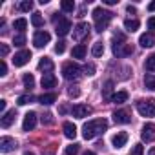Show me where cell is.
Masks as SVG:
<instances>
[{"mask_svg":"<svg viewBox=\"0 0 155 155\" xmlns=\"http://www.w3.org/2000/svg\"><path fill=\"white\" fill-rule=\"evenodd\" d=\"M91 53H93V57H101L104 53V44L102 42H95L93 48H91Z\"/></svg>","mask_w":155,"mask_h":155,"instance_id":"obj_30","label":"cell"},{"mask_svg":"<svg viewBox=\"0 0 155 155\" xmlns=\"http://www.w3.org/2000/svg\"><path fill=\"white\" fill-rule=\"evenodd\" d=\"M144 86H146L148 90H151V91H155V75H151V73H148V75L144 77Z\"/></svg>","mask_w":155,"mask_h":155,"instance_id":"obj_28","label":"cell"},{"mask_svg":"<svg viewBox=\"0 0 155 155\" xmlns=\"http://www.w3.org/2000/svg\"><path fill=\"white\" fill-rule=\"evenodd\" d=\"M13 44H15V46H24V44H26V35H24V33L15 35V37H13Z\"/></svg>","mask_w":155,"mask_h":155,"instance_id":"obj_34","label":"cell"},{"mask_svg":"<svg viewBox=\"0 0 155 155\" xmlns=\"http://www.w3.org/2000/svg\"><path fill=\"white\" fill-rule=\"evenodd\" d=\"M68 95H69V97H79V95H81V90H79V88H69V90H68Z\"/></svg>","mask_w":155,"mask_h":155,"instance_id":"obj_41","label":"cell"},{"mask_svg":"<svg viewBox=\"0 0 155 155\" xmlns=\"http://www.w3.org/2000/svg\"><path fill=\"white\" fill-rule=\"evenodd\" d=\"M126 142H128V133H126V131H119V133H115L113 139H111L113 148H122Z\"/></svg>","mask_w":155,"mask_h":155,"instance_id":"obj_17","label":"cell"},{"mask_svg":"<svg viewBox=\"0 0 155 155\" xmlns=\"http://www.w3.org/2000/svg\"><path fill=\"white\" fill-rule=\"evenodd\" d=\"M133 53V48L126 42L122 33H115L113 37V55L115 57H128Z\"/></svg>","mask_w":155,"mask_h":155,"instance_id":"obj_3","label":"cell"},{"mask_svg":"<svg viewBox=\"0 0 155 155\" xmlns=\"http://www.w3.org/2000/svg\"><path fill=\"white\" fill-rule=\"evenodd\" d=\"M22 82H24V86H26L28 90H31V88H35V77H33L31 73H26V75L22 77Z\"/></svg>","mask_w":155,"mask_h":155,"instance_id":"obj_27","label":"cell"},{"mask_svg":"<svg viewBox=\"0 0 155 155\" xmlns=\"http://www.w3.org/2000/svg\"><path fill=\"white\" fill-rule=\"evenodd\" d=\"M31 101H33V97H31V95H20L17 102H18L20 106H26V104H29Z\"/></svg>","mask_w":155,"mask_h":155,"instance_id":"obj_36","label":"cell"},{"mask_svg":"<svg viewBox=\"0 0 155 155\" xmlns=\"http://www.w3.org/2000/svg\"><path fill=\"white\" fill-rule=\"evenodd\" d=\"M4 75H8V64L4 60H0V77H4Z\"/></svg>","mask_w":155,"mask_h":155,"instance_id":"obj_40","label":"cell"},{"mask_svg":"<svg viewBox=\"0 0 155 155\" xmlns=\"http://www.w3.org/2000/svg\"><path fill=\"white\" fill-rule=\"evenodd\" d=\"M82 155H95V151H84Z\"/></svg>","mask_w":155,"mask_h":155,"instance_id":"obj_48","label":"cell"},{"mask_svg":"<svg viewBox=\"0 0 155 155\" xmlns=\"http://www.w3.org/2000/svg\"><path fill=\"white\" fill-rule=\"evenodd\" d=\"M144 68H146L148 71H155V53H153V55H150V57L146 58Z\"/></svg>","mask_w":155,"mask_h":155,"instance_id":"obj_31","label":"cell"},{"mask_svg":"<svg viewBox=\"0 0 155 155\" xmlns=\"http://www.w3.org/2000/svg\"><path fill=\"white\" fill-rule=\"evenodd\" d=\"M113 120L117 124H128V122H131V117H130V113L126 110H119V111L113 113Z\"/></svg>","mask_w":155,"mask_h":155,"instance_id":"obj_16","label":"cell"},{"mask_svg":"<svg viewBox=\"0 0 155 155\" xmlns=\"http://www.w3.org/2000/svg\"><path fill=\"white\" fill-rule=\"evenodd\" d=\"M53 60L51 58H48V57H42L40 58V62H38V69L40 71H44V73H51L53 71Z\"/></svg>","mask_w":155,"mask_h":155,"instance_id":"obj_19","label":"cell"},{"mask_svg":"<svg viewBox=\"0 0 155 155\" xmlns=\"http://www.w3.org/2000/svg\"><path fill=\"white\" fill-rule=\"evenodd\" d=\"M24 155H35V153H31V151H26V153H24Z\"/></svg>","mask_w":155,"mask_h":155,"instance_id":"obj_50","label":"cell"},{"mask_svg":"<svg viewBox=\"0 0 155 155\" xmlns=\"http://www.w3.org/2000/svg\"><path fill=\"white\" fill-rule=\"evenodd\" d=\"M81 75H82V68L79 64L66 62L62 66V77H64L66 81H77V79H81Z\"/></svg>","mask_w":155,"mask_h":155,"instance_id":"obj_4","label":"cell"},{"mask_svg":"<svg viewBox=\"0 0 155 155\" xmlns=\"http://www.w3.org/2000/svg\"><path fill=\"white\" fill-rule=\"evenodd\" d=\"M31 24H33L35 28H40V26L44 24V18H42V15H40V13H33V17H31Z\"/></svg>","mask_w":155,"mask_h":155,"instance_id":"obj_32","label":"cell"},{"mask_svg":"<svg viewBox=\"0 0 155 155\" xmlns=\"http://www.w3.org/2000/svg\"><path fill=\"white\" fill-rule=\"evenodd\" d=\"M6 110V101H0V111Z\"/></svg>","mask_w":155,"mask_h":155,"instance_id":"obj_45","label":"cell"},{"mask_svg":"<svg viewBox=\"0 0 155 155\" xmlns=\"http://www.w3.org/2000/svg\"><path fill=\"white\" fill-rule=\"evenodd\" d=\"M140 137L144 142H153L155 140V124L148 122L142 126V131H140Z\"/></svg>","mask_w":155,"mask_h":155,"instance_id":"obj_9","label":"cell"},{"mask_svg":"<svg viewBox=\"0 0 155 155\" xmlns=\"http://www.w3.org/2000/svg\"><path fill=\"white\" fill-rule=\"evenodd\" d=\"M15 148H17L15 139H11V137H2V139H0V151H2V153L13 151Z\"/></svg>","mask_w":155,"mask_h":155,"instance_id":"obj_14","label":"cell"},{"mask_svg":"<svg viewBox=\"0 0 155 155\" xmlns=\"http://www.w3.org/2000/svg\"><path fill=\"white\" fill-rule=\"evenodd\" d=\"M142 153H144V146L142 144H135L131 148V151H130V155H142Z\"/></svg>","mask_w":155,"mask_h":155,"instance_id":"obj_37","label":"cell"},{"mask_svg":"<svg viewBox=\"0 0 155 155\" xmlns=\"http://www.w3.org/2000/svg\"><path fill=\"white\" fill-rule=\"evenodd\" d=\"M60 8H62L64 13H73L75 11V2H73V0H62Z\"/></svg>","mask_w":155,"mask_h":155,"instance_id":"obj_26","label":"cell"},{"mask_svg":"<svg viewBox=\"0 0 155 155\" xmlns=\"http://www.w3.org/2000/svg\"><path fill=\"white\" fill-rule=\"evenodd\" d=\"M35 126H37V113H35V111L26 113V115H24V122H22L24 131H31Z\"/></svg>","mask_w":155,"mask_h":155,"instance_id":"obj_12","label":"cell"},{"mask_svg":"<svg viewBox=\"0 0 155 155\" xmlns=\"http://www.w3.org/2000/svg\"><path fill=\"white\" fill-rule=\"evenodd\" d=\"M148 28H150V29H155V17L148 18Z\"/></svg>","mask_w":155,"mask_h":155,"instance_id":"obj_43","label":"cell"},{"mask_svg":"<svg viewBox=\"0 0 155 155\" xmlns=\"http://www.w3.org/2000/svg\"><path fill=\"white\" fill-rule=\"evenodd\" d=\"M148 9H150V11H155V2H151V4L148 6Z\"/></svg>","mask_w":155,"mask_h":155,"instance_id":"obj_47","label":"cell"},{"mask_svg":"<svg viewBox=\"0 0 155 155\" xmlns=\"http://www.w3.org/2000/svg\"><path fill=\"white\" fill-rule=\"evenodd\" d=\"M55 101H57V93H55V91H51V93H42V95L38 97V102H40V104H46V106L53 104Z\"/></svg>","mask_w":155,"mask_h":155,"instance_id":"obj_22","label":"cell"},{"mask_svg":"<svg viewBox=\"0 0 155 155\" xmlns=\"http://www.w3.org/2000/svg\"><path fill=\"white\" fill-rule=\"evenodd\" d=\"M126 9H128V13H131V15H133V13H135V8H133V6H128V8H126Z\"/></svg>","mask_w":155,"mask_h":155,"instance_id":"obj_46","label":"cell"},{"mask_svg":"<svg viewBox=\"0 0 155 155\" xmlns=\"http://www.w3.org/2000/svg\"><path fill=\"white\" fill-rule=\"evenodd\" d=\"M90 24L88 22H81V24H77V28L73 29V38L75 40H82L84 37H88L90 35Z\"/></svg>","mask_w":155,"mask_h":155,"instance_id":"obj_7","label":"cell"},{"mask_svg":"<svg viewBox=\"0 0 155 155\" xmlns=\"http://www.w3.org/2000/svg\"><path fill=\"white\" fill-rule=\"evenodd\" d=\"M49 40H51V35H49L48 31H37L35 37H33V44H35L37 48H44Z\"/></svg>","mask_w":155,"mask_h":155,"instance_id":"obj_11","label":"cell"},{"mask_svg":"<svg viewBox=\"0 0 155 155\" xmlns=\"http://www.w3.org/2000/svg\"><path fill=\"white\" fill-rule=\"evenodd\" d=\"M111 18H113V13H111V11H106V9H102V8H95V9H93L95 31H99V33L106 31L108 26H110V22H111Z\"/></svg>","mask_w":155,"mask_h":155,"instance_id":"obj_2","label":"cell"},{"mask_svg":"<svg viewBox=\"0 0 155 155\" xmlns=\"http://www.w3.org/2000/svg\"><path fill=\"white\" fill-rule=\"evenodd\" d=\"M13 28H15L17 31H20V33H24V29L28 28V20H26V18H17L15 24H13Z\"/></svg>","mask_w":155,"mask_h":155,"instance_id":"obj_29","label":"cell"},{"mask_svg":"<svg viewBox=\"0 0 155 155\" xmlns=\"http://www.w3.org/2000/svg\"><path fill=\"white\" fill-rule=\"evenodd\" d=\"M82 71H84L86 75L91 77V75H95V66H93V64H86V66L82 68Z\"/></svg>","mask_w":155,"mask_h":155,"instance_id":"obj_39","label":"cell"},{"mask_svg":"<svg viewBox=\"0 0 155 155\" xmlns=\"http://www.w3.org/2000/svg\"><path fill=\"white\" fill-rule=\"evenodd\" d=\"M15 117H17V111L15 110H9L2 115V119H0V126L2 128H9L13 122H15Z\"/></svg>","mask_w":155,"mask_h":155,"instance_id":"obj_15","label":"cell"},{"mask_svg":"<svg viewBox=\"0 0 155 155\" xmlns=\"http://www.w3.org/2000/svg\"><path fill=\"white\" fill-rule=\"evenodd\" d=\"M139 44L142 48H153L155 46V33L153 31H148V33H142L139 37Z\"/></svg>","mask_w":155,"mask_h":155,"instance_id":"obj_13","label":"cell"},{"mask_svg":"<svg viewBox=\"0 0 155 155\" xmlns=\"http://www.w3.org/2000/svg\"><path fill=\"white\" fill-rule=\"evenodd\" d=\"M71 113H73V117H77V119H84V117H88V115L91 113V108L86 106V104H75V106L71 108Z\"/></svg>","mask_w":155,"mask_h":155,"instance_id":"obj_10","label":"cell"},{"mask_svg":"<svg viewBox=\"0 0 155 155\" xmlns=\"http://www.w3.org/2000/svg\"><path fill=\"white\" fill-rule=\"evenodd\" d=\"M57 86V77L53 73H44L42 75V88H55Z\"/></svg>","mask_w":155,"mask_h":155,"instance_id":"obj_18","label":"cell"},{"mask_svg":"<svg viewBox=\"0 0 155 155\" xmlns=\"http://www.w3.org/2000/svg\"><path fill=\"white\" fill-rule=\"evenodd\" d=\"M111 93H113V82L108 81V82L104 84V88H102V99H104V101H111V97H113Z\"/></svg>","mask_w":155,"mask_h":155,"instance_id":"obj_25","label":"cell"},{"mask_svg":"<svg viewBox=\"0 0 155 155\" xmlns=\"http://www.w3.org/2000/svg\"><path fill=\"white\" fill-rule=\"evenodd\" d=\"M139 26H140V22H139L137 18H128V20H124V28H126V31H130V33L137 31Z\"/></svg>","mask_w":155,"mask_h":155,"instance_id":"obj_24","label":"cell"},{"mask_svg":"<svg viewBox=\"0 0 155 155\" xmlns=\"http://www.w3.org/2000/svg\"><path fill=\"white\" fill-rule=\"evenodd\" d=\"M62 130H64V135H66L68 139H75V137H77V126H75L73 122H64Z\"/></svg>","mask_w":155,"mask_h":155,"instance_id":"obj_21","label":"cell"},{"mask_svg":"<svg viewBox=\"0 0 155 155\" xmlns=\"http://www.w3.org/2000/svg\"><path fill=\"white\" fill-rule=\"evenodd\" d=\"M137 111L142 117H155V99H142L137 102Z\"/></svg>","mask_w":155,"mask_h":155,"instance_id":"obj_5","label":"cell"},{"mask_svg":"<svg viewBox=\"0 0 155 155\" xmlns=\"http://www.w3.org/2000/svg\"><path fill=\"white\" fill-rule=\"evenodd\" d=\"M148 155H155V148H151V150H150V153H148Z\"/></svg>","mask_w":155,"mask_h":155,"instance_id":"obj_49","label":"cell"},{"mask_svg":"<svg viewBox=\"0 0 155 155\" xmlns=\"http://www.w3.org/2000/svg\"><path fill=\"white\" fill-rule=\"evenodd\" d=\"M18 9L20 11H31L33 9V2L31 0H22V2L18 4Z\"/></svg>","mask_w":155,"mask_h":155,"instance_id":"obj_33","label":"cell"},{"mask_svg":"<svg viewBox=\"0 0 155 155\" xmlns=\"http://www.w3.org/2000/svg\"><path fill=\"white\" fill-rule=\"evenodd\" d=\"M108 130V120L106 119H93V120H88L82 128V137L86 140H91L95 137H99L101 133H104Z\"/></svg>","mask_w":155,"mask_h":155,"instance_id":"obj_1","label":"cell"},{"mask_svg":"<svg viewBox=\"0 0 155 155\" xmlns=\"http://www.w3.org/2000/svg\"><path fill=\"white\" fill-rule=\"evenodd\" d=\"M119 0H104V4H108V6H113V4H117Z\"/></svg>","mask_w":155,"mask_h":155,"instance_id":"obj_44","label":"cell"},{"mask_svg":"<svg viewBox=\"0 0 155 155\" xmlns=\"http://www.w3.org/2000/svg\"><path fill=\"white\" fill-rule=\"evenodd\" d=\"M128 91H124V90H120V91H117V93H113V97H111V102H115V104H122V102H126L128 101Z\"/></svg>","mask_w":155,"mask_h":155,"instance_id":"obj_23","label":"cell"},{"mask_svg":"<svg viewBox=\"0 0 155 155\" xmlns=\"http://www.w3.org/2000/svg\"><path fill=\"white\" fill-rule=\"evenodd\" d=\"M86 53H88V48H86L84 44H77V46L73 48V51H71V57H73V58H84Z\"/></svg>","mask_w":155,"mask_h":155,"instance_id":"obj_20","label":"cell"},{"mask_svg":"<svg viewBox=\"0 0 155 155\" xmlns=\"http://www.w3.org/2000/svg\"><path fill=\"white\" fill-rule=\"evenodd\" d=\"M8 53H9L8 44H0V55H2V57H8Z\"/></svg>","mask_w":155,"mask_h":155,"instance_id":"obj_42","label":"cell"},{"mask_svg":"<svg viewBox=\"0 0 155 155\" xmlns=\"http://www.w3.org/2000/svg\"><path fill=\"white\" fill-rule=\"evenodd\" d=\"M69 29H71V20L69 18H60L58 22H57V26H55V31H57V35L58 37H66L68 33H69Z\"/></svg>","mask_w":155,"mask_h":155,"instance_id":"obj_8","label":"cell"},{"mask_svg":"<svg viewBox=\"0 0 155 155\" xmlns=\"http://www.w3.org/2000/svg\"><path fill=\"white\" fill-rule=\"evenodd\" d=\"M29 60H31V51H28V49H22V51L15 53V57H13V64H15L17 68L26 66Z\"/></svg>","mask_w":155,"mask_h":155,"instance_id":"obj_6","label":"cell"},{"mask_svg":"<svg viewBox=\"0 0 155 155\" xmlns=\"http://www.w3.org/2000/svg\"><path fill=\"white\" fill-rule=\"evenodd\" d=\"M79 153V144H69L66 146V155H77Z\"/></svg>","mask_w":155,"mask_h":155,"instance_id":"obj_35","label":"cell"},{"mask_svg":"<svg viewBox=\"0 0 155 155\" xmlns=\"http://www.w3.org/2000/svg\"><path fill=\"white\" fill-rule=\"evenodd\" d=\"M66 51V42L64 40H58V44L55 46V53H58V55H62Z\"/></svg>","mask_w":155,"mask_h":155,"instance_id":"obj_38","label":"cell"}]
</instances>
